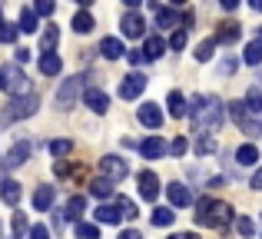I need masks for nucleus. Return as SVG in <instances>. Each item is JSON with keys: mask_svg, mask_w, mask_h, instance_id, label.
Here are the masks:
<instances>
[{"mask_svg": "<svg viewBox=\"0 0 262 239\" xmlns=\"http://www.w3.org/2000/svg\"><path fill=\"white\" fill-rule=\"evenodd\" d=\"M24 233H27V216L24 213H13V236L20 239Z\"/></svg>", "mask_w": 262, "mask_h": 239, "instance_id": "nucleus-41", "label": "nucleus"}, {"mask_svg": "<svg viewBox=\"0 0 262 239\" xmlns=\"http://www.w3.org/2000/svg\"><path fill=\"white\" fill-rule=\"evenodd\" d=\"M0 196H4L7 206H17L20 196H24V189H20V183H17V180H4V186H0Z\"/></svg>", "mask_w": 262, "mask_h": 239, "instance_id": "nucleus-18", "label": "nucleus"}, {"mask_svg": "<svg viewBox=\"0 0 262 239\" xmlns=\"http://www.w3.org/2000/svg\"><path fill=\"white\" fill-rule=\"evenodd\" d=\"M83 213H86V196H73L67 203V220H80L83 223Z\"/></svg>", "mask_w": 262, "mask_h": 239, "instance_id": "nucleus-27", "label": "nucleus"}, {"mask_svg": "<svg viewBox=\"0 0 262 239\" xmlns=\"http://www.w3.org/2000/svg\"><path fill=\"white\" fill-rule=\"evenodd\" d=\"M143 90H146V77H143L140 70H133L129 77H123V83H120V97L123 100H136Z\"/></svg>", "mask_w": 262, "mask_h": 239, "instance_id": "nucleus-8", "label": "nucleus"}, {"mask_svg": "<svg viewBox=\"0 0 262 239\" xmlns=\"http://www.w3.org/2000/svg\"><path fill=\"white\" fill-rule=\"evenodd\" d=\"M4 90L13 93V100H17V97H30V93H33L30 80H27L17 67H4Z\"/></svg>", "mask_w": 262, "mask_h": 239, "instance_id": "nucleus-5", "label": "nucleus"}, {"mask_svg": "<svg viewBox=\"0 0 262 239\" xmlns=\"http://www.w3.org/2000/svg\"><path fill=\"white\" fill-rule=\"evenodd\" d=\"M53 173H57V176H67V173H70V163H67V160H57V163H53Z\"/></svg>", "mask_w": 262, "mask_h": 239, "instance_id": "nucleus-45", "label": "nucleus"}, {"mask_svg": "<svg viewBox=\"0 0 262 239\" xmlns=\"http://www.w3.org/2000/svg\"><path fill=\"white\" fill-rule=\"evenodd\" d=\"M166 106H169V117H186V113H189V103H186V97L179 90H173L169 93V100H166Z\"/></svg>", "mask_w": 262, "mask_h": 239, "instance_id": "nucleus-20", "label": "nucleus"}, {"mask_svg": "<svg viewBox=\"0 0 262 239\" xmlns=\"http://www.w3.org/2000/svg\"><path fill=\"white\" fill-rule=\"evenodd\" d=\"M40 13L37 10H30V7H24V10H20V33H37L40 30Z\"/></svg>", "mask_w": 262, "mask_h": 239, "instance_id": "nucleus-21", "label": "nucleus"}, {"mask_svg": "<svg viewBox=\"0 0 262 239\" xmlns=\"http://www.w3.org/2000/svg\"><path fill=\"white\" fill-rule=\"evenodd\" d=\"M243 60H246L249 67H259V63H262V40H252V44H246Z\"/></svg>", "mask_w": 262, "mask_h": 239, "instance_id": "nucleus-30", "label": "nucleus"}, {"mask_svg": "<svg viewBox=\"0 0 262 239\" xmlns=\"http://www.w3.org/2000/svg\"><path fill=\"white\" fill-rule=\"evenodd\" d=\"M60 70H63V60H60L57 53H43V57H40V73H47V77H57Z\"/></svg>", "mask_w": 262, "mask_h": 239, "instance_id": "nucleus-24", "label": "nucleus"}, {"mask_svg": "<svg viewBox=\"0 0 262 239\" xmlns=\"http://www.w3.org/2000/svg\"><path fill=\"white\" fill-rule=\"evenodd\" d=\"M116 206H120L123 220H136V206H133V200H126V196H120V200H116Z\"/></svg>", "mask_w": 262, "mask_h": 239, "instance_id": "nucleus-37", "label": "nucleus"}, {"mask_svg": "<svg viewBox=\"0 0 262 239\" xmlns=\"http://www.w3.org/2000/svg\"><path fill=\"white\" fill-rule=\"evenodd\" d=\"M0 90H4V70H0Z\"/></svg>", "mask_w": 262, "mask_h": 239, "instance_id": "nucleus-53", "label": "nucleus"}, {"mask_svg": "<svg viewBox=\"0 0 262 239\" xmlns=\"http://www.w3.org/2000/svg\"><path fill=\"white\" fill-rule=\"evenodd\" d=\"M236 229H239V236H246V239H252V236H256V226H252V220H249V216L236 220Z\"/></svg>", "mask_w": 262, "mask_h": 239, "instance_id": "nucleus-39", "label": "nucleus"}, {"mask_svg": "<svg viewBox=\"0 0 262 239\" xmlns=\"http://www.w3.org/2000/svg\"><path fill=\"white\" fill-rule=\"evenodd\" d=\"M186 149H189V140H186V136H176V140L169 143V153L173 156H186Z\"/></svg>", "mask_w": 262, "mask_h": 239, "instance_id": "nucleus-40", "label": "nucleus"}, {"mask_svg": "<svg viewBox=\"0 0 262 239\" xmlns=\"http://www.w3.org/2000/svg\"><path fill=\"white\" fill-rule=\"evenodd\" d=\"M17 37H20V27H13V24L4 20V27H0V44H13Z\"/></svg>", "mask_w": 262, "mask_h": 239, "instance_id": "nucleus-36", "label": "nucleus"}, {"mask_svg": "<svg viewBox=\"0 0 262 239\" xmlns=\"http://www.w3.org/2000/svg\"><path fill=\"white\" fill-rule=\"evenodd\" d=\"M37 93H30V97H17V100H10V103L0 110V126H10V123H17V120H24V117H30V113H37Z\"/></svg>", "mask_w": 262, "mask_h": 239, "instance_id": "nucleus-3", "label": "nucleus"}, {"mask_svg": "<svg viewBox=\"0 0 262 239\" xmlns=\"http://www.w3.org/2000/svg\"><path fill=\"white\" fill-rule=\"evenodd\" d=\"M30 153H33L30 143H17V146H13L10 153H7L4 160H0V166H4V169H17V166H24V163L30 160Z\"/></svg>", "mask_w": 262, "mask_h": 239, "instance_id": "nucleus-10", "label": "nucleus"}, {"mask_svg": "<svg viewBox=\"0 0 262 239\" xmlns=\"http://www.w3.org/2000/svg\"><path fill=\"white\" fill-rule=\"evenodd\" d=\"M216 37H209V40H203V44H199L196 47V60H199V63H206V60H212V50H216Z\"/></svg>", "mask_w": 262, "mask_h": 239, "instance_id": "nucleus-34", "label": "nucleus"}, {"mask_svg": "<svg viewBox=\"0 0 262 239\" xmlns=\"http://www.w3.org/2000/svg\"><path fill=\"white\" fill-rule=\"evenodd\" d=\"M57 44H60V30H57V27H47L43 37H40V50L53 53V50H57Z\"/></svg>", "mask_w": 262, "mask_h": 239, "instance_id": "nucleus-29", "label": "nucleus"}, {"mask_svg": "<svg viewBox=\"0 0 262 239\" xmlns=\"http://www.w3.org/2000/svg\"><path fill=\"white\" fill-rule=\"evenodd\" d=\"M216 149H219L216 136L203 133V136H199V140H196V153H199V156H212V153H216Z\"/></svg>", "mask_w": 262, "mask_h": 239, "instance_id": "nucleus-31", "label": "nucleus"}, {"mask_svg": "<svg viewBox=\"0 0 262 239\" xmlns=\"http://www.w3.org/2000/svg\"><path fill=\"white\" fill-rule=\"evenodd\" d=\"M236 220L232 216V206L223 200H212V196H206V200L196 203V223L206 229H226L229 223Z\"/></svg>", "mask_w": 262, "mask_h": 239, "instance_id": "nucleus-2", "label": "nucleus"}, {"mask_svg": "<svg viewBox=\"0 0 262 239\" xmlns=\"http://www.w3.org/2000/svg\"><path fill=\"white\" fill-rule=\"evenodd\" d=\"M163 50H166V40H163V37H149L146 44H143V57H146V60H160Z\"/></svg>", "mask_w": 262, "mask_h": 239, "instance_id": "nucleus-25", "label": "nucleus"}, {"mask_svg": "<svg viewBox=\"0 0 262 239\" xmlns=\"http://www.w3.org/2000/svg\"><path fill=\"white\" fill-rule=\"evenodd\" d=\"M140 196H143V200H149V203L160 196V180H156V173H149V169H143V173H140Z\"/></svg>", "mask_w": 262, "mask_h": 239, "instance_id": "nucleus-14", "label": "nucleus"}, {"mask_svg": "<svg viewBox=\"0 0 262 239\" xmlns=\"http://www.w3.org/2000/svg\"><path fill=\"white\" fill-rule=\"evenodd\" d=\"M140 153L146 156V160H160V156L166 153V143H163L160 136H149V140H143V143H140Z\"/></svg>", "mask_w": 262, "mask_h": 239, "instance_id": "nucleus-17", "label": "nucleus"}, {"mask_svg": "<svg viewBox=\"0 0 262 239\" xmlns=\"http://www.w3.org/2000/svg\"><path fill=\"white\" fill-rule=\"evenodd\" d=\"M126 60H129V63H133V67L146 63V57H143V50H129V53H126Z\"/></svg>", "mask_w": 262, "mask_h": 239, "instance_id": "nucleus-44", "label": "nucleus"}, {"mask_svg": "<svg viewBox=\"0 0 262 239\" xmlns=\"http://www.w3.org/2000/svg\"><path fill=\"white\" fill-rule=\"evenodd\" d=\"M156 7V24L166 30V27H179L183 30V10H176V7H160V4H153Z\"/></svg>", "mask_w": 262, "mask_h": 239, "instance_id": "nucleus-11", "label": "nucleus"}, {"mask_svg": "<svg viewBox=\"0 0 262 239\" xmlns=\"http://www.w3.org/2000/svg\"><path fill=\"white\" fill-rule=\"evenodd\" d=\"M93 13L90 10H77V17H73V30L77 33H93Z\"/></svg>", "mask_w": 262, "mask_h": 239, "instance_id": "nucleus-28", "label": "nucleus"}, {"mask_svg": "<svg viewBox=\"0 0 262 239\" xmlns=\"http://www.w3.org/2000/svg\"><path fill=\"white\" fill-rule=\"evenodd\" d=\"M50 153H53V160H67V156L73 153V143L70 140H53L50 143Z\"/></svg>", "mask_w": 262, "mask_h": 239, "instance_id": "nucleus-33", "label": "nucleus"}, {"mask_svg": "<svg viewBox=\"0 0 262 239\" xmlns=\"http://www.w3.org/2000/svg\"><path fill=\"white\" fill-rule=\"evenodd\" d=\"M83 103H86L93 113H106V110H110V97H106L103 90H96V86H90V90L83 93Z\"/></svg>", "mask_w": 262, "mask_h": 239, "instance_id": "nucleus-15", "label": "nucleus"}, {"mask_svg": "<svg viewBox=\"0 0 262 239\" xmlns=\"http://www.w3.org/2000/svg\"><path fill=\"white\" fill-rule=\"evenodd\" d=\"M229 113H232V120H236V126L243 129V133H262L256 123H252V117H249V110H246V103H243V100L229 103Z\"/></svg>", "mask_w": 262, "mask_h": 239, "instance_id": "nucleus-9", "label": "nucleus"}, {"mask_svg": "<svg viewBox=\"0 0 262 239\" xmlns=\"http://www.w3.org/2000/svg\"><path fill=\"white\" fill-rule=\"evenodd\" d=\"M223 100L219 97H209V93H199V97H192L189 103V117L196 123L203 133H219V126H223Z\"/></svg>", "mask_w": 262, "mask_h": 239, "instance_id": "nucleus-1", "label": "nucleus"}, {"mask_svg": "<svg viewBox=\"0 0 262 239\" xmlns=\"http://www.w3.org/2000/svg\"><path fill=\"white\" fill-rule=\"evenodd\" d=\"M169 239H199V236H196V233H173Z\"/></svg>", "mask_w": 262, "mask_h": 239, "instance_id": "nucleus-52", "label": "nucleus"}, {"mask_svg": "<svg viewBox=\"0 0 262 239\" xmlns=\"http://www.w3.org/2000/svg\"><path fill=\"white\" fill-rule=\"evenodd\" d=\"M173 220H176V213L173 209H153V226H173Z\"/></svg>", "mask_w": 262, "mask_h": 239, "instance_id": "nucleus-35", "label": "nucleus"}, {"mask_svg": "<svg viewBox=\"0 0 262 239\" xmlns=\"http://www.w3.org/2000/svg\"><path fill=\"white\" fill-rule=\"evenodd\" d=\"M90 193H93L96 200H106V196L113 193V183H110V180H103V176H100V180H93V183H90Z\"/></svg>", "mask_w": 262, "mask_h": 239, "instance_id": "nucleus-32", "label": "nucleus"}, {"mask_svg": "<svg viewBox=\"0 0 262 239\" xmlns=\"http://www.w3.org/2000/svg\"><path fill=\"white\" fill-rule=\"evenodd\" d=\"M249 186H252V189H259V193H262V169H256V173H252Z\"/></svg>", "mask_w": 262, "mask_h": 239, "instance_id": "nucleus-48", "label": "nucleus"}, {"mask_svg": "<svg viewBox=\"0 0 262 239\" xmlns=\"http://www.w3.org/2000/svg\"><path fill=\"white\" fill-rule=\"evenodd\" d=\"M77 236L80 239H100V229L93 223H77Z\"/></svg>", "mask_w": 262, "mask_h": 239, "instance_id": "nucleus-38", "label": "nucleus"}, {"mask_svg": "<svg viewBox=\"0 0 262 239\" xmlns=\"http://www.w3.org/2000/svg\"><path fill=\"white\" fill-rule=\"evenodd\" d=\"M169 47H173V50H183L186 47V30H176L173 37H169Z\"/></svg>", "mask_w": 262, "mask_h": 239, "instance_id": "nucleus-42", "label": "nucleus"}, {"mask_svg": "<svg viewBox=\"0 0 262 239\" xmlns=\"http://www.w3.org/2000/svg\"><path fill=\"white\" fill-rule=\"evenodd\" d=\"M166 196H169V203H173V206H189V203H192V193L183 186V183H169V186H166Z\"/></svg>", "mask_w": 262, "mask_h": 239, "instance_id": "nucleus-16", "label": "nucleus"}, {"mask_svg": "<svg viewBox=\"0 0 262 239\" xmlns=\"http://www.w3.org/2000/svg\"><path fill=\"white\" fill-rule=\"evenodd\" d=\"M232 70H236V60H223V67H219V73H223V77H229Z\"/></svg>", "mask_w": 262, "mask_h": 239, "instance_id": "nucleus-47", "label": "nucleus"}, {"mask_svg": "<svg viewBox=\"0 0 262 239\" xmlns=\"http://www.w3.org/2000/svg\"><path fill=\"white\" fill-rule=\"evenodd\" d=\"M100 173H103V180L120 183L129 169H126V163H123V156H103V160H100Z\"/></svg>", "mask_w": 262, "mask_h": 239, "instance_id": "nucleus-6", "label": "nucleus"}, {"mask_svg": "<svg viewBox=\"0 0 262 239\" xmlns=\"http://www.w3.org/2000/svg\"><path fill=\"white\" fill-rule=\"evenodd\" d=\"M33 10H37L40 17H50V13H53V4H50V0H40V4L33 7Z\"/></svg>", "mask_w": 262, "mask_h": 239, "instance_id": "nucleus-43", "label": "nucleus"}, {"mask_svg": "<svg viewBox=\"0 0 262 239\" xmlns=\"http://www.w3.org/2000/svg\"><path fill=\"white\" fill-rule=\"evenodd\" d=\"M63 220H67V213H53V216H50V223H53V229H60V226H63Z\"/></svg>", "mask_w": 262, "mask_h": 239, "instance_id": "nucleus-49", "label": "nucleus"}, {"mask_svg": "<svg viewBox=\"0 0 262 239\" xmlns=\"http://www.w3.org/2000/svg\"><path fill=\"white\" fill-rule=\"evenodd\" d=\"M17 60H20V63H27V60H30V50H27V47H20V50H17Z\"/></svg>", "mask_w": 262, "mask_h": 239, "instance_id": "nucleus-51", "label": "nucleus"}, {"mask_svg": "<svg viewBox=\"0 0 262 239\" xmlns=\"http://www.w3.org/2000/svg\"><path fill=\"white\" fill-rule=\"evenodd\" d=\"M30 239H50L47 226H30Z\"/></svg>", "mask_w": 262, "mask_h": 239, "instance_id": "nucleus-46", "label": "nucleus"}, {"mask_svg": "<svg viewBox=\"0 0 262 239\" xmlns=\"http://www.w3.org/2000/svg\"><path fill=\"white\" fill-rule=\"evenodd\" d=\"M140 123H143V126H149V129H160V126H163V110H160V103H143V106H140Z\"/></svg>", "mask_w": 262, "mask_h": 239, "instance_id": "nucleus-13", "label": "nucleus"}, {"mask_svg": "<svg viewBox=\"0 0 262 239\" xmlns=\"http://www.w3.org/2000/svg\"><path fill=\"white\" fill-rule=\"evenodd\" d=\"M0 27H4V10H0Z\"/></svg>", "mask_w": 262, "mask_h": 239, "instance_id": "nucleus-54", "label": "nucleus"}, {"mask_svg": "<svg viewBox=\"0 0 262 239\" xmlns=\"http://www.w3.org/2000/svg\"><path fill=\"white\" fill-rule=\"evenodd\" d=\"M212 37H216V44H236V40L243 37V27H239L236 20H226V24L216 27V33H212Z\"/></svg>", "mask_w": 262, "mask_h": 239, "instance_id": "nucleus-12", "label": "nucleus"}, {"mask_svg": "<svg viewBox=\"0 0 262 239\" xmlns=\"http://www.w3.org/2000/svg\"><path fill=\"white\" fill-rule=\"evenodd\" d=\"M93 220H96V223H110V226H116V223L123 220V213H120V206H110V203H103V206L93 213Z\"/></svg>", "mask_w": 262, "mask_h": 239, "instance_id": "nucleus-19", "label": "nucleus"}, {"mask_svg": "<svg viewBox=\"0 0 262 239\" xmlns=\"http://www.w3.org/2000/svg\"><path fill=\"white\" fill-rule=\"evenodd\" d=\"M50 206H53V186H40L37 193H33V209H37V213H47Z\"/></svg>", "mask_w": 262, "mask_h": 239, "instance_id": "nucleus-23", "label": "nucleus"}, {"mask_svg": "<svg viewBox=\"0 0 262 239\" xmlns=\"http://www.w3.org/2000/svg\"><path fill=\"white\" fill-rule=\"evenodd\" d=\"M80 93H86L83 90V77H67L63 83H60V90H57V110H73V103H77V97Z\"/></svg>", "mask_w": 262, "mask_h": 239, "instance_id": "nucleus-4", "label": "nucleus"}, {"mask_svg": "<svg viewBox=\"0 0 262 239\" xmlns=\"http://www.w3.org/2000/svg\"><path fill=\"white\" fill-rule=\"evenodd\" d=\"M120 30H123V37H129V40H140L143 33H146V20H143L140 13L126 10V13H123V20H120Z\"/></svg>", "mask_w": 262, "mask_h": 239, "instance_id": "nucleus-7", "label": "nucleus"}, {"mask_svg": "<svg viewBox=\"0 0 262 239\" xmlns=\"http://www.w3.org/2000/svg\"><path fill=\"white\" fill-rule=\"evenodd\" d=\"M100 53L106 60H116V57H123V44H120V37H106L100 44Z\"/></svg>", "mask_w": 262, "mask_h": 239, "instance_id": "nucleus-26", "label": "nucleus"}, {"mask_svg": "<svg viewBox=\"0 0 262 239\" xmlns=\"http://www.w3.org/2000/svg\"><path fill=\"white\" fill-rule=\"evenodd\" d=\"M236 163L239 166H256L259 163V149L252 146V143H243V146L236 149Z\"/></svg>", "mask_w": 262, "mask_h": 239, "instance_id": "nucleus-22", "label": "nucleus"}, {"mask_svg": "<svg viewBox=\"0 0 262 239\" xmlns=\"http://www.w3.org/2000/svg\"><path fill=\"white\" fill-rule=\"evenodd\" d=\"M120 239H143V236H140V229H123Z\"/></svg>", "mask_w": 262, "mask_h": 239, "instance_id": "nucleus-50", "label": "nucleus"}]
</instances>
